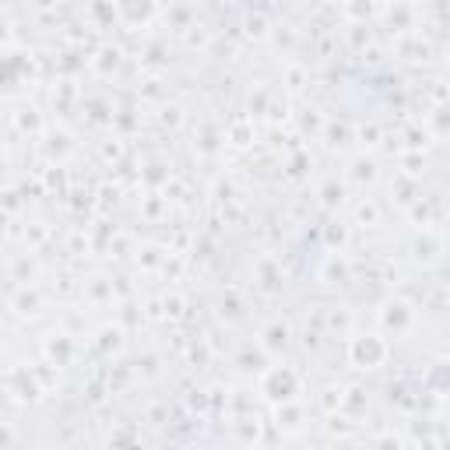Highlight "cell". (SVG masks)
<instances>
[{
	"label": "cell",
	"instance_id": "6da1fadb",
	"mask_svg": "<svg viewBox=\"0 0 450 450\" xmlns=\"http://www.w3.org/2000/svg\"><path fill=\"white\" fill-rule=\"evenodd\" d=\"M373 356H377V359H383V356H387V348H383L377 338H366V341H359V345H356V359H359V363H366V366H370V359H373Z\"/></svg>",
	"mask_w": 450,
	"mask_h": 450
}]
</instances>
